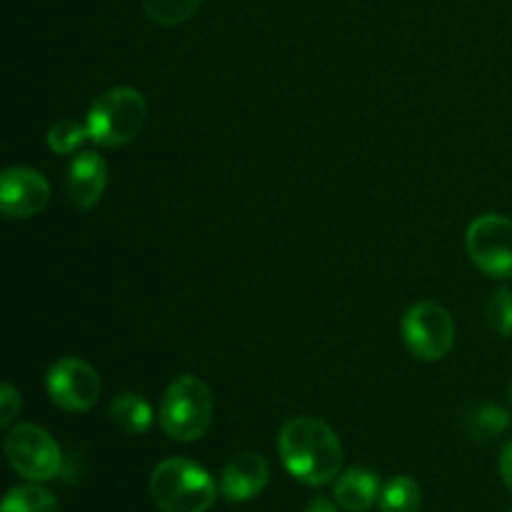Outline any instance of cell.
<instances>
[{
  "mask_svg": "<svg viewBox=\"0 0 512 512\" xmlns=\"http://www.w3.org/2000/svg\"><path fill=\"white\" fill-rule=\"evenodd\" d=\"M380 498V480L368 468H350L335 483V500L348 512H368Z\"/></svg>",
  "mask_w": 512,
  "mask_h": 512,
  "instance_id": "obj_12",
  "label": "cell"
},
{
  "mask_svg": "<svg viewBox=\"0 0 512 512\" xmlns=\"http://www.w3.org/2000/svg\"><path fill=\"white\" fill-rule=\"evenodd\" d=\"M108 185V165L93 150H85L73 158L65 178V193L73 208L90 210L105 193Z\"/></svg>",
  "mask_w": 512,
  "mask_h": 512,
  "instance_id": "obj_11",
  "label": "cell"
},
{
  "mask_svg": "<svg viewBox=\"0 0 512 512\" xmlns=\"http://www.w3.org/2000/svg\"><path fill=\"white\" fill-rule=\"evenodd\" d=\"M3 512H60L58 500L40 485H20L3 500Z\"/></svg>",
  "mask_w": 512,
  "mask_h": 512,
  "instance_id": "obj_16",
  "label": "cell"
},
{
  "mask_svg": "<svg viewBox=\"0 0 512 512\" xmlns=\"http://www.w3.org/2000/svg\"><path fill=\"white\" fill-rule=\"evenodd\" d=\"M465 245L483 273L490 278H512V218L488 213L470 223Z\"/></svg>",
  "mask_w": 512,
  "mask_h": 512,
  "instance_id": "obj_7",
  "label": "cell"
},
{
  "mask_svg": "<svg viewBox=\"0 0 512 512\" xmlns=\"http://www.w3.org/2000/svg\"><path fill=\"white\" fill-rule=\"evenodd\" d=\"M50 185L33 168H8L0 178V208L5 218H33L48 205Z\"/></svg>",
  "mask_w": 512,
  "mask_h": 512,
  "instance_id": "obj_9",
  "label": "cell"
},
{
  "mask_svg": "<svg viewBox=\"0 0 512 512\" xmlns=\"http://www.w3.org/2000/svg\"><path fill=\"white\" fill-rule=\"evenodd\" d=\"M85 138H88V128H85V125H80L78 120H70V118L58 120V123L50 125L48 135H45V140H48V148L58 155L75 153V150L83 145Z\"/></svg>",
  "mask_w": 512,
  "mask_h": 512,
  "instance_id": "obj_18",
  "label": "cell"
},
{
  "mask_svg": "<svg viewBox=\"0 0 512 512\" xmlns=\"http://www.w3.org/2000/svg\"><path fill=\"white\" fill-rule=\"evenodd\" d=\"M45 390L58 408L85 413L100 398V375L85 360L60 358L45 375Z\"/></svg>",
  "mask_w": 512,
  "mask_h": 512,
  "instance_id": "obj_8",
  "label": "cell"
},
{
  "mask_svg": "<svg viewBox=\"0 0 512 512\" xmlns=\"http://www.w3.org/2000/svg\"><path fill=\"white\" fill-rule=\"evenodd\" d=\"M5 455L13 470L33 483H45L60 473V448L38 425H18L5 438Z\"/></svg>",
  "mask_w": 512,
  "mask_h": 512,
  "instance_id": "obj_5",
  "label": "cell"
},
{
  "mask_svg": "<svg viewBox=\"0 0 512 512\" xmlns=\"http://www.w3.org/2000/svg\"><path fill=\"white\" fill-rule=\"evenodd\" d=\"M213 420V395L195 375H180L165 390L160 403V428L178 443L203 438Z\"/></svg>",
  "mask_w": 512,
  "mask_h": 512,
  "instance_id": "obj_4",
  "label": "cell"
},
{
  "mask_svg": "<svg viewBox=\"0 0 512 512\" xmlns=\"http://www.w3.org/2000/svg\"><path fill=\"white\" fill-rule=\"evenodd\" d=\"M403 340L420 360H443L453 350L455 323L438 303L413 305L403 318Z\"/></svg>",
  "mask_w": 512,
  "mask_h": 512,
  "instance_id": "obj_6",
  "label": "cell"
},
{
  "mask_svg": "<svg viewBox=\"0 0 512 512\" xmlns=\"http://www.w3.org/2000/svg\"><path fill=\"white\" fill-rule=\"evenodd\" d=\"M305 512H338V508H335L328 498H313L308 503V508H305Z\"/></svg>",
  "mask_w": 512,
  "mask_h": 512,
  "instance_id": "obj_22",
  "label": "cell"
},
{
  "mask_svg": "<svg viewBox=\"0 0 512 512\" xmlns=\"http://www.w3.org/2000/svg\"><path fill=\"white\" fill-rule=\"evenodd\" d=\"M510 512H512V510H510Z\"/></svg>",
  "mask_w": 512,
  "mask_h": 512,
  "instance_id": "obj_24",
  "label": "cell"
},
{
  "mask_svg": "<svg viewBox=\"0 0 512 512\" xmlns=\"http://www.w3.org/2000/svg\"><path fill=\"white\" fill-rule=\"evenodd\" d=\"M110 420L128 435L148 433L153 425V410L138 393H120L110 403Z\"/></svg>",
  "mask_w": 512,
  "mask_h": 512,
  "instance_id": "obj_13",
  "label": "cell"
},
{
  "mask_svg": "<svg viewBox=\"0 0 512 512\" xmlns=\"http://www.w3.org/2000/svg\"><path fill=\"white\" fill-rule=\"evenodd\" d=\"M510 400H512V388H510Z\"/></svg>",
  "mask_w": 512,
  "mask_h": 512,
  "instance_id": "obj_23",
  "label": "cell"
},
{
  "mask_svg": "<svg viewBox=\"0 0 512 512\" xmlns=\"http://www.w3.org/2000/svg\"><path fill=\"white\" fill-rule=\"evenodd\" d=\"M485 320H488V328L493 330L498 338H510L512 335V290L510 288H498L488 300V308H485Z\"/></svg>",
  "mask_w": 512,
  "mask_h": 512,
  "instance_id": "obj_19",
  "label": "cell"
},
{
  "mask_svg": "<svg viewBox=\"0 0 512 512\" xmlns=\"http://www.w3.org/2000/svg\"><path fill=\"white\" fill-rule=\"evenodd\" d=\"M270 480L268 460L258 453H240L228 460L220 475V493L230 503H245L265 490Z\"/></svg>",
  "mask_w": 512,
  "mask_h": 512,
  "instance_id": "obj_10",
  "label": "cell"
},
{
  "mask_svg": "<svg viewBox=\"0 0 512 512\" xmlns=\"http://www.w3.org/2000/svg\"><path fill=\"white\" fill-rule=\"evenodd\" d=\"M500 478L512 493V443L505 445L503 455H500Z\"/></svg>",
  "mask_w": 512,
  "mask_h": 512,
  "instance_id": "obj_21",
  "label": "cell"
},
{
  "mask_svg": "<svg viewBox=\"0 0 512 512\" xmlns=\"http://www.w3.org/2000/svg\"><path fill=\"white\" fill-rule=\"evenodd\" d=\"M423 490L408 475H395L380 490V512H418Z\"/></svg>",
  "mask_w": 512,
  "mask_h": 512,
  "instance_id": "obj_15",
  "label": "cell"
},
{
  "mask_svg": "<svg viewBox=\"0 0 512 512\" xmlns=\"http://www.w3.org/2000/svg\"><path fill=\"white\" fill-rule=\"evenodd\" d=\"M285 470L305 485L333 483L343 468V445L328 423L310 415L288 420L278 435Z\"/></svg>",
  "mask_w": 512,
  "mask_h": 512,
  "instance_id": "obj_1",
  "label": "cell"
},
{
  "mask_svg": "<svg viewBox=\"0 0 512 512\" xmlns=\"http://www.w3.org/2000/svg\"><path fill=\"white\" fill-rule=\"evenodd\" d=\"M203 0H143L150 20L158 25H180L193 18Z\"/></svg>",
  "mask_w": 512,
  "mask_h": 512,
  "instance_id": "obj_17",
  "label": "cell"
},
{
  "mask_svg": "<svg viewBox=\"0 0 512 512\" xmlns=\"http://www.w3.org/2000/svg\"><path fill=\"white\" fill-rule=\"evenodd\" d=\"M20 413V395L10 383L0 388V425H10Z\"/></svg>",
  "mask_w": 512,
  "mask_h": 512,
  "instance_id": "obj_20",
  "label": "cell"
},
{
  "mask_svg": "<svg viewBox=\"0 0 512 512\" xmlns=\"http://www.w3.org/2000/svg\"><path fill=\"white\" fill-rule=\"evenodd\" d=\"M150 495L163 512H208L218 498V485L193 460L168 458L153 468Z\"/></svg>",
  "mask_w": 512,
  "mask_h": 512,
  "instance_id": "obj_2",
  "label": "cell"
},
{
  "mask_svg": "<svg viewBox=\"0 0 512 512\" xmlns=\"http://www.w3.org/2000/svg\"><path fill=\"white\" fill-rule=\"evenodd\" d=\"M510 428V415L508 410L500 408L495 403H483L468 415L465 420V430L473 440L478 443H488V440H495L498 435H503L505 430Z\"/></svg>",
  "mask_w": 512,
  "mask_h": 512,
  "instance_id": "obj_14",
  "label": "cell"
},
{
  "mask_svg": "<svg viewBox=\"0 0 512 512\" xmlns=\"http://www.w3.org/2000/svg\"><path fill=\"white\" fill-rule=\"evenodd\" d=\"M145 115H148V105L135 88L120 85V88L105 90L90 105L88 118H85L88 138L103 148H118L140 135Z\"/></svg>",
  "mask_w": 512,
  "mask_h": 512,
  "instance_id": "obj_3",
  "label": "cell"
}]
</instances>
